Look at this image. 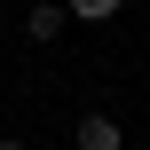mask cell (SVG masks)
<instances>
[{
	"label": "cell",
	"mask_w": 150,
	"mask_h": 150,
	"mask_svg": "<svg viewBox=\"0 0 150 150\" xmlns=\"http://www.w3.org/2000/svg\"><path fill=\"white\" fill-rule=\"evenodd\" d=\"M79 150H127V127H119L111 111H87V119H79Z\"/></svg>",
	"instance_id": "cell-1"
},
{
	"label": "cell",
	"mask_w": 150,
	"mask_h": 150,
	"mask_svg": "<svg viewBox=\"0 0 150 150\" xmlns=\"http://www.w3.org/2000/svg\"><path fill=\"white\" fill-rule=\"evenodd\" d=\"M63 24H71V8H63V0H40V8H32V16H24V32H32V40H40V47H47V40H55V32H63Z\"/></svg>",
	"instance_id": "cell-2"
},
{
	"label": "cell",
	"mask_w": 150,
	"mask_h": 150,
	"mask_svg": "<svg viewBox=\"0 0 150 150\" xmlns=\"http://www.w3.org/2000/svg\"><path fill=\"white\" fill-rule=\"evenodd\" d=\"M63 8H71V16H79V24H103V16H119V8H127V0H63Z\"/></svg>",
	"instance_id": "cell-3"
},
{
	"label": "cell",
	"mask_w": 150,
	"mask_h": 150,
	"mask_svg": "<svg viewBox=\"0 0 150 150\" xmlns=\"http://www.w3.org/2000/svg\"><path fill=\"white\" fill-rule=\"evenodd\" d=\"M0 150H24V142H0Z\"/></svg>",
	"instance_id": "cell-4"
}]
</instances>
